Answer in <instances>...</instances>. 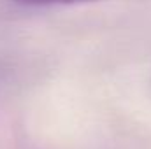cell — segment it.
<instances>
[{
  "label": "cell",
  "mask_w": 151,
  "mask_h": 149,
  "mask_svg": "<svg viewBox=\"0 0 151 149\" xmlns=\"http://www.w3.org/2000/svg\"><path fill=\"white\" fill-rule=\"evenodd\" d=\"M23 5H51V4H79V2H95V0H12Z\"/></svg>",
  "instance_id": "cell-1"
}]
</instances>
